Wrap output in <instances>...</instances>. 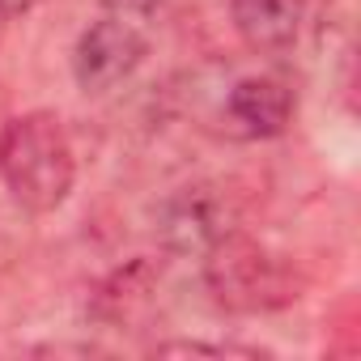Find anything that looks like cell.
Returning <instances> with one entry per match:
<instances>
[{
    "label": "cell",
    "instance_id": "cell-1",
    "mask_svg": "<svg viewBox=\"0 0 361 361\" xmlns=\"http://www.w3.org/2000/svg\"><path fill=\"white\" fill-rule=\"evenodd\" d=\"M0 178L26 213H56L77 183V153L64 119L30 111L0 132Z\"/></svg>",
    "mask_w": 361,
    "mask_h": 361
},
{
    "label": "cell",
    "instance_id": "cell-2",
    "mask_svg": "<svg viewBox=\"0 0 361 361\" xmlns=\"http://www.w3.org/2000/svg\"><path fill=\"white\" fill-rule=\"evenodd\" d=\"M200 264H204V285H209L213 302L234 314L285 310L306 289V281L289 255L264 247L259 238H251L243 230H230L226 238H217L200 255Z\"/></svg>",
    "mask_w": 361,
    "mask_h": 361
},
{
    "label": "cell",
    "instance_id": "cell-3",
    "mask_svg": "<svg viewBox=\"0 0 361 361\" xmlns=\"http://www.w3.org/2000/svg\"><path fill=\"white\" fill-rule=\"evenodd\" d=\"M145 56H149L145 18L123 5H111L81 30L73 47V77L85 94H106L123 85L140 68Z\"/></svg>",
    "mask_w": 361,
    "mask_h": 361
},
{
    "label": "cell",
    "instance_id": "cell-4",
    "mask_svg": "<svg viewBox=\"0 0 361 361\" xmlns=\"http://www.w3.org/2000/svg\"><path fill=\"white\" fill-rule=\"evenodd\" d=\"M234 230V209L230 196H221V188L213 183H192L178 188L174 196L161 200L157 209V238L166 251L174 255H192L200 259L217 238H226Z\"/></svg>",
    "mask_w": 361,
    "mask_h": 361
},
{
    "label": "cell",
    "instance_id": "cell-5",
    "mask_svg": "<svg viewBox=\"0 0 361 361\" xmlns=\"http://www.w3.org/2000/svg\"><path fill=\"white\" fill-rule=\"evenodd\" d=\"M226 111H230V123L251 136V140H272L281 136L289 123H293V111H298V94L289 81L272 77V73H259V77H243L230 98H226Z\"/></svg>",
    "mask_w": 361,
    "mask_h": 361
},
{
    "label": "cell",
    "instance_id": "cell-6",
    "mask_svg": "<svg viewBox=\"0 0 361 361\" xmlns=\"http://www.w3.org/2000/svg\"><path fill=\"white\" fill-rule=\"evenodd\" d=\"M230 22L251 51L285 56L302 35L306 0H230Z\"/></svg>",
    "mask_w": 361,
    "mask_h": 361
},
{
    "label": "cell",
    "instance_id": "cell-7",
    "mask_svg": "<svg viewBox=\"0 0 361 361\" xmlns=\"http://www.w3.org/2000/svg\"><path fill=\"white\" fill-rule=\"evenodd\" d=\"M157 357H259V348L243 344H204V340H166L153 348Z\"/></svg>",
    "mask_w": 361,
    "mask_h": 361
},
{
    "label": "cell",
    "instance_id": "cell-8",
    "mask_svg": "<svg viewBox=\"0 0 361 361\" xmlns=\"http://www.w3.org/2000/svg\"><path fill=\"white\" fill-rule=\"evenodd\" d=\"M35 9V0H0V18H18V13H30Z\"/></svg>",
    "mask_w": 361,
    "mask_h": 361
},
{
    "label": "cell",
    "instance_id": "cell-9",
    "mask_svg": "<svg viewBox=\"0 0 361 361\" xmlns=\"http://www.w3.org/2000/svg\"><path fill=\"white\" fill-rule=\"evenodd\" d=\"M115 5H123V9H132V13H140V18H149L161 0H115Z\"/></svg>",
    "mask_w": 361,
    "mask_h": 361
},
{
    "label": "cell",
    "instance_id": "cell-10",
    "mask_svg": "<svg viewBox=\"0 0 361 361\" xmlns=\"http://www.w3.org/2000/svg\"><path fill=\"white\" fill-rule=\"evenodd\" d=\"M0 30H5V18H0Z\"/></svg>",
    "mask_w": 361,
    "mask_h": 361
}]
</instances>
